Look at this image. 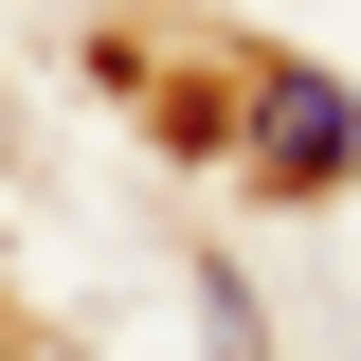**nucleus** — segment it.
Returning a JSON list of instances; mask_svg holds the SVG:
<instances>
[{
    "mask_svg": "<svg viewBox=\"0 0 361 361\" xmlns=\"http://www.w3.org/2000/svg\"><path fill=\"white\" fill-rule=\"evenodd\" d=\"M343 163H361V109H343L325 73H271V90H253V180H271V199H325Z\"/></svg>",
    "mask_w": 361,
    "mask_h": 361,
    "instance_id": "1",
    "label": "nucleus"
}]
</instances>
